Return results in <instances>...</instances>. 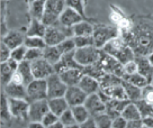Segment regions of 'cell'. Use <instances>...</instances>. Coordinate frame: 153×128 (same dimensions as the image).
<instances>
[{
    "mask_svg": "<svg viewBox=\"0 0 153 128\" xmlns=\"http://www.w3.org/2000/svg\"><path fill=\"white\" fill-rule=\"evenodd\" d=\"M120 35L136 56H148L153 52V26L146 21H139L129 29L120 30Z\"/></svg>",
    "mask_w": 153,
    "mask_h": 128,
    "instance_id": "6da1fadb",
    "label": "cell"
},
{
    "mask_svg": "<svg viewBox=\"0 0 153 128\" xmlns=\"http://www.w3.org/2000/svg\"><path fill=\"white\" fill-rule=\"evenodd\" d=\"M101 50L105 53H107L108 55L116 58L117 61H120L122 64H125L129 61H133V60H135V56H136L133 48L131 47L123 39V37H120V36L117 38H114L109 43H107Z\"/></svg>",
    "mask_w": 153,
    "mask_h": 128,
    "instance_id": "7a4b0ae2",
    "label": "cell"
},
{
    "mask_svg": "<svg viewBox=\"0 0 153 128\" xmlns=\"http://www.w3.org/2000/svg\"><path fill=\"white\" fill-rule=\"evenodd\" d=\"M73 36L74 34H73L72 27H67L60 21H57L56 24L52 26H48L44 41L48 46H55V45H59L60 43H62L63 41H65L67 38H71Z\"/></svg>",
    "mask_w": 153,
    "mask_h": 128,
    "instance_id": "3957f363",
    "label": "cell"
},
{
    "mask_svg": "<svg viewBox=\"0 0 153 128\" xmlns=\"http://www.w3.org/2000/svg\"><path fill=\"white\" fill-rule=\"evenodd\" d=\"M120 29L116 25H95L94 28V42L95 46L98 48H102L107 43L113 41L114 38L120 37Z\"/></svg>",
    "mask_w": 153,
    "mask_h": 128,
    "instance_id": "277c9868",
    "label": "cell"
},
{
    "mask_svg": "<svg viewBox=\"0 0 153 128\" xmlns=\"http://www.w3.org/2000/svg\"><path fill=\"white\" fill-rule=\"evenodd\" d=\"M65 7H67L65 0H46V6L42 17V21L46 26L56 24Z\"/></svg>",
    "mask_w": 153,
    "mask_h": 128,
    "instance_id": "5b68a950",
    "label": "cell"
},
{
    "mask_svg": "<svg viewBox=\"0 0 153 128\" xmlns=\"http://www.w3.org/2000/svg\"><path fill=\"white\" fill-rule=\"evenodd\" d=\"M100 56L101 48H98L96 46H87V47L76 48V54H74L76 62L83 67L97 63L99 61Z\"/></svg>",
    "mask_w": 153,
    "mask_h": 128,
    "instance_id": "8992f818",
    "label": "cell"
},
{
    "mask_svg": "<svg viewBox=\"0 0 153 128\" xmlns=\"http://www.w3.org/2000/svg\"><path fill=\"white\" fill-rule=\"evenodd\" d=\"M26 89H27V101L29 102L48 99L46 79H35L26 87Z\"/></svg>",
    "mask_w": 153,
    "mask_h": 128,
    "instance_id": "52a82bcc",
    "label": "cell"
},
{
    "mask_svg": "<svg viewBox=\"0 0 153 128\" xmlns=\"http://www.w3.org/2000/svg\"><path fill=\"white\" fill-rule=\"evenodd\" d=\"M98 63L100 64V67H102V70L106 73H110V74H115L120 78H124V64H122L120 61H117L113 56L108 55L102 50H101V56Z\"/></svg>",
    "mask_w": 153,
    "mask_h": 128,
    "instance_id": "ba28073f",
    "label": "cell"
},
{
    "mask_svg": "<svg viewBox=\"0 0 153 128\" xmlns=\"http://www.w3.org/2000/svg\"><path fill=\"white\" fill-rule=\"evenodd\" d=\"M48 83V99L64 97L68 90V85L61 79L59 73H53L46 79Z\"/></svg>",
    "mask_w": 153,
    "mask_h": 128,
    "instance_id": "9c48e42d",
    "label": "cell"
},
{
    "mask_svg": "<svg viewBox=\"0 0 153 128\" xmlns=\"http://www.w3.org/2000/svg\"><path fill=\"white\" fill-rule=\"evenodd\" d=\"M9 100V108L11 116L19 120H26L29 119V101L25 99H13L8 98Z\"/></svg>",
    "mask_w": 153,
    "mask_h": 128,
    "instance_id": "30bf717a",
    "label": "cell"
},
{
    "mask_svg": "<svg viewBox=\"0 0 153 128\" xmlns=\"http://www.w3.org/2000/svg\"><path fill=\"white\" fill-rule=\"evenodd\" d=\"M32 70L35 79H48L50 75L55 73L54 65L46 61L44 57L32 62Z\"/></svg>",
    "mask_w": 153,
    "mask_h": 128,
    "instance_id": "8fae6325",
    "label": "cell"
},
{
    "mask_svg": "<svg viewBox=\"0 0 153 128\" xmlns=\"http://www.w3.org/2000/svg\"><path fill=\"white\" fill-rule=\"evenodd\" d=\"M50 111L48 100H37L29 102V121H42L44 116Z\"/></svg>",
    "mask_w": 153,
    "mask_h": 128,
    "instance_id": "7c38bea8",
    "label": "cell"
},
{
    "mask_svg": "<svg viewBox=\"0 0 153 128\" xmlns=\"http://www.w3.org/2000/svg\"><path fill=\"white\" fill-rule=\"evenodd\" d=\"M87 97H88V95L82 90L79 85L68 87V90L65 92V95H64V98L67 99L68 104H69L70 107H76V106L85 104Z\"/></svg>",
    "mask_w": 153,
    "mask_h": 128,
    "instance_id": "4fadbf2b",
    "label": "cell"
},
{
    "mask_svg": "<svg viewBox=\"0 0 153 128\" xmlns=\"http://www.w3.org/2000/svg\"><path fill=\"white\" fill-rule=\"evenodd\" d=\"M85 107H86L91 117H95L97 115L104 114L106 111V104L101 100L98 92L92 93L87 97L85 101Z\"/></svg>",
    "mask_w": 153,
    "mask_h": 128,
    "instance_id": "5bb4252c",
    "label": "cell"
},
{
    "mask_svg": "<svg viewBox=\"0 0 153 128\" xmlns=\"http://www.w3.org/2000/svg\"><path fill=\"white\" fill-rule=\"evenodd\" d=\"M74 54H76V50L72 51V52L65 53L64 55H62V57L60 58V61L54 65L55 72L56 73H61V72L65 71V70H70V69H83V67H81L76 62Z\"/></svg>",
    "mask_w": 153,
    "mask_h": 128,
    "instance_id": "9a60e30c",
    "label": "cell"
},
{
    "mask_svg": "<svg viewBox=\"0 0 153 128\" xmlns=\"http://www.w3.org/2000/svg\"><path fill=\"white\" fill-rule=\"evenodd\" d=\"M25 38H26V34H24L22 30L13 29V30L7 32L1 37V42L5 43L10 50H14V48L18 47L20 45H24Z\"/></svg>",
    "mask_w": 153,
    "mask_h": 128,
    "instance_id": "2e32d148",
    "label": "cell"
},
{
    "mask_svg": "<svg viewBox=\"0 0 153 128\" xmlns=\"http://www.w3.org/2000/svg\"><path fill=\"white\" fill-rule=\"evenodd\" d=\"M18 62L13 60V58H9L6 62H1V64H0V79H1L2 87H5L7 83H9L14 73L18 69Z\"/></svg>",
    "mask_w": 153,
    "mask_h": 128,
    "instance_id": "e0dca14e",
    "label": "cell"
},
{
    "mask_svg": "<svg viewBox=\"0 0 153 128\" xmlns=\"http://www.w3.org/2000/svg\"><path fill=\"white\" fill-rule=\"evenodd\" d=\"M2 91L5 92L8 98L27 100V89H26V85L23 83L9 82L4 87Z\"/></svg>",
    "mask_w": 153,
    "mask_h": 128,
    "instance_id": "ac0fdd59",
    "label": "cell"
},
{
    "mask_svg": "<svg viewBox=\"0 0 153 128\" xmlns=\"http://www.w3.org/2000/svg\"><path fill=\"white\" fill-rule=\"evenodd\" d=\"M85 19L86 18L82 17L78 11L73 10L72 8L65 7V9L63 10V13L60 16L59 21L64 26H67V27H73V26H76V24H79L80 21L85 20Z\"/></svg>",
    "mask_w": 153,
    "mask_h": 128,
    "instance_id": "d6986e66",
    "label": "cell"
},
{
    "mask_svg": "<svg viewBox=\"0 0 153 128\" xmlns=\"http://www.w3.org/2000/svg\"><path fill=\"white\" fill-rule=\"evenodd\" d=\"M59 74L68 87H72V85L79 84L82 76L85 75V72H83V69H70V70H65Z\"/></svg>",
    "mask_w": 153,
    "mask_h": 128,
    "instance_id": "ffe728a7",
    "label": "cell"
},
{
    "mask_svg": "<svg viewBox=\"0 0 153 128\" xmlns=\"http://www.w3.org/2000/svg\"><path fill=\"white\" fill-rule=\"evenodd\" d=\"M135 61L137 63V72L149 81V83H151L153 78V65L150 63L148 57L135 56Z\"/></svg>",
    "mask_w": 153,
    "mask_h": 128,
    "instance_id": "44dd1931",
    "label": "cell"
},
{
    "mask_svg": "<svg viewBox=\"0 0 153 128\" xmlns=\"http://www.w3.org/2000/svg\"><path fill=\"white\" fill-rule=\"evenodd\" d=\"M78 85L88 95H92V93H97L98 91L100 90V83H99V81L97 80V79H95V78H92V76L87 75V74H85V75L82 76V79L80 80Z\"/></svg>",
    "mask_w": 153,
    "mask_h": 128,
    "instance_id": "7402d4cb",
    "label": "cell"
},
{
    "mask_svg": "<svg viewBox=\"0 0 153 128\" xmlns=\"http://www.w3.org/2000/svg\"><path fill=\"white\" fill-rule=\"evenodd\" d=\"M48 26L44 24L41 19L32 18L29 26L26 30V36H35V37H43L45 36Z\"/></svg>",
    "mask_w": 153,
    "mask_h": 128,
    "instance_id": "603a6c76",
    "label": "cell"
},
{
    "mask_svg": "<svg viewBox=\"0 0 153 128\" xmlns=\"http://www.w3.org/2000/svg\"><path fill=\"white\" fill-rule=\"evenodd\" d=\"M48 100L50 111H52L53 114H55L56 116H59V117H60L65 110H68L69 108H71L64 97L52 98V99H48Z\"/></svg>",
    "mask_w": 153,
    "mask_h": 128,
    "instance_id": "cb8c5ba5",
    "label": "cell"
},
{
    "mask_svg": "<svg viewBox=\"0 0 153 128\" xmlns=\"http://www.w3.org/2000/svg\"><path fill=\"white\" fill-rule=\"evenodd\" d=\"M17 71L20 73V75H22L23 80H24V84L26 85V87H27L32 81L35 80L34 74H33V70H32V62L26 61V60L19 62Z\"/></svg>",
    "mask_w": 153,
    "mask_h": 128,
    "instance_id": "d4e9b609",
    "label": "cell"
},
{
    "mask_svg": "<svg viewBox=\"0 0 153 128\" xmlns=\"http://www.w3.org/2000/svg\"><path fill=\"white\" fill-rule=\"evenodd\" d=\"M122 84L124 87V90H125V92H126V95H127V98H128L129 101L136 102V101H139V100L142 99V88L132 84L131 82L124 80V79H123Z\"/></svg>",
    "mask_w": 153,
    "mask_h": 128,
    "instance_id": "484cf974",
    "label": "cell"
},
{
    "mask_svg": "<svg viewBox=\"0 0 153 128\" xmlns=\"http://www.w3.org/2000/svg\"><path fill=\"white\" fill-rule=\"evenodd\" d=\"M62 55V52H61V50L59 48L57 45H55V46H46L43 50V57L53 65H55L57 62L60 61Z\"/></svg>",
    "mask_w": 153,
    "mask_h": 128,
    "instance_id": "4316f807",
    "label": "cell"
},
{
    "mask_svg": "<svg viewBox=\"0 0 153 128\" xmlns=\"http://www.w3.org/2000/svg\"><path fill=\"white\" fill-rule=\"evenodd\" d=\"M72 28H73L74 36H92L95 26L85 19L79 24H76V26H73Z\"/></svg>",
    "mask_w": 153,
    "mask_h": 128,
    "instance_id": "83f0119b",
    "label": "cell"
},
{
    "mask_svg": "<svg viewBox=\"0 0 153 128\" xmlns=\"http://www.w3.org/2000/svg\"><path fill=\"white\" fill-rule=\"evenodd\" d=\"M45 6H46V0H34L33 2L29 4V14L32 18L41 19L45 11Z\"/></svg>",
    "mask_w": 153,
    "mask_h": 128,
    "instance_id": "f1b7e54d",
    "label": "cell"
},
{
    "mask_svg": "<svg viewBox=\"0 0 153 128\" xmlns=\"http://www.w3.org/2000/svg\"><path fill=\"white\" fill-rule=\"evenodd\" d=\"M122 116H123L127 121H131V120H140V119H142L141 111H140L139 107L136 106L135 102H129V104L126 106V108L123 110Z\"/></svg>",
    "mask_w": 153,
    "mask_h": 128,
    "instance_id": "f546056e",
    "label": "cell"
},
{
    "mask_svg": "<svg viewBox=\"0 0 153 128\" xmlns=\"http://www.w3.org/2000/svg\"><path fill=\"white\" fill-rule=\"evenodd\" d=\"M71 110L73 112V116L76 118V121L78 124H82L86 121L87 119L91 117L89 111L85 107V104H80V106H76V107H71Z\"/></svg>",
    "mask_w": 153,
    "mask_h": 128,
    "instance_id": "4dcf8cb0",
    "label": "cell"
},
{
    "mask_svg": "<svg viewBox=\"0 0 153 128\" xmlns=\"http://www.w3.org/2000/svg\"><path fill=\"white\" fill-rule=\"evenodd\" d=\"M83 72H85V74L92 76V78L97 79L98 81L106 74V72L102 70V67H100V64L98 62L95 63V64H91V65L83 67Z\"/></svg>",
    "mask_w": 153,
    "mask_h": 128,
    "instance_id": "1f68e13d",
    "label": "cell"
},
{
    "mask_svg": "<svg viewBox=\"0 0 153 128\" xmlns=\"http://www.w3.org/2000/svg\"><path fill=\"white\" fill-rule=\"evenodd\" d=\"M0 112H1V120L6 123H8L13 117L9 108V100L4 91L1 92V111Z\"/></svg>",
    "mask_w": 153,
    "mask_h": 128,
    "instance_id": "d6a6232c",
    "label": "cell"
},
{
    "mask_svg": "<svg viewBox=\"0 0 153 128\" xmlns=\"http://www.w3.org/2000/svg\"><path fill=\"white\" fill-rule=\"evenodd\" d=\"M132 102L129 100H122V99H110L107 104H106V109H111L115 110L117 112H120L122 115L123 110L126 108V106Z\"/></svg>",
    "mask_w": 153,
    "mask_h": 128,
    "instance_id": "836d02e7",
    "label": "cell"
},
{
    "mask_svg": "<svg viewBox=\"0 0 153 128\" xmlns=\"http://www.w3.org/2000/svg\"><path fill=\"white\" fill-rule=\"evenodd\" d=\"M123 79L126 81H128V82H131L132 84L142 88V89L145 88L148 84H150L149 81L146 80L143 75H141L139 72H136V73H134V74H129V75H124Z\"/></svg>",
    "mask_w": 153,
    "mask_h": 128,
    "instance_id": "e575fe53",
    "label": "cell"
},
{
    "mask_svg": "<svg viewBox=\"0 0 153 128\" xmlns=\"http://www.w3.org/2000/svg\"><path fill=\"white\" fill-rule=\"evenodd\" d=\"M24 44L27 46V48H41V50H44L48 46L43 37H35V36H26Z\"/></svg>",
    "mask_w": 153,
    "mask_h": 128,
    "instance_id": "d590c367",
    "label": "cell"
},
{
    "mask_svg": "<svg viewBox=\"0 0 153 128\" xmlns=\"http://www.w3.org/2000/svg\"><path fill=\"white\" fill-rule=\"evenodd\" d=\"M94 118H95L97 128H113V119L106 112L97 115Z\"/></svg>",
    "mask_w": 153,
    "mask_h": 128,
    "instance_id": "8d00e7d4",
    "label": "cell"
},
{
    "mask_svg": "<svg viewBox=\"0 0 153 128\" xmlns=\"http://www.w3.org/2000/svg\"><path fill=\"white\" fill-rule=\"evenodd\" d=\"M73 41L76 48L87 47V46H95L92 36H73Z\"/></svg>",
    "mask_w": 153,
    "mask_h": 128,
    "instance_id": "74e56055",
    "label": "cell"
},
{
    "mask_svg": "<svg viewBox=\"0 0 153 128\" xmlns=\"http://www.w3.org/2000/svg\"><path fill=\"white\" fill-rule=\"evenodd\" d=\"M65 6L73 10L78 11L82 17L86 18V11H85V1L83 0H65Z\"/></svg>",
    "mask_w": 153,
    "mask_h": 128,
    "instance_id": "f35d334b",
    "label": "cell"
},
{
    "mask_svg": "<svg viewBox=\"0 0 153 128\" xmlns=\"http://www.w3.org/2000/svg\"><path fill=\"white\" fill-rule=\"evenodd\" d=\"M26 53H27V46L26 45H20L18 47L11 50V56L10 58H13L15 61L19 62L24 61L25 57H26Z\"/></svg>",
    "mask_w": 153,
    "mask_h": 128,
    "instance_id": "ab89813d",
    "label": "cell"
},
{
    "mask_svg": "<svg viewBox=\"0 0 153 128\" xmlns=\"http://www.w3.org/2000/svg\"><path fill=\"white\" fill-rule=\"evenodd\" d=\"M135 104H136V106L139 107L140 111H141V115H142V118H144V117H149V116H153V106L152 104H146L143 99L136 101Z\"/></svg>",
    "mask_w": 153,
    "mask_h": 128,
    "instance_id": "60d3db41",
    "label": "cell"
},
{
    "mask_svg": "<svg viewBox=\"0 0 153 128\" xmlns=\"http://www.w3.org/2000/svg\"><path fill=\"white\" fill-rule=\"evenodd\" d=\"M57 46H59V48L61 50V52H62L63 55H64L65 53L72 52V51L76 50V44H74V41H73V37L67 38L65 41H63L62 43H60Z\"/></svg>",
    "mask_w": 153,
    "mask_h": 128,
    "instance_id": "b9f144b4",
    "label": "cell"
},
{
    "mask_svg": "<svg viewBox=\"0 0 153 128\" xmlns=\"http://www.w3.org/2000/svg\"><path fill=\"white\" fill-rule=\"evenodd\" d=\"M42 57H43V50H41V48H27L25 60L29 62H34L38 58H42Z\"/></svg>",
    "mask_w": 153,
    "mask_h": 128,
    "instance_id": "7bdbcfd3",
    "label": "cell"
},
{
    "mask_svg": "<svg viewBox=\"0 0 153 128\" xmlns=\"http://www.w3.org/2000/svg\"><path fill=\"white\" fill-rule=\"evenodd\" d=\"M60 120H61V123H62L64 126H69V125L76 124V118H74V116H73V112H72L71 108H69L68 110H65V111L60 116Z\"/></svg>",
    "mask_w": 153,
    "mask_h": 128,
    "instance_id": "ee69618b",
    "label": "cell"
},
{
    "mask_svg": "<svg viewBox=\"0 0 153 128\" xmlns=\"http://www.w3.org/2000/svg\"><path fill=\"white\" fill-rule=\"evenodd\" d=\"M142 99L149 104L153 106V85L148 84L142 89Z\"/></svg>",
    "mask_w": 153,
    "mask_h": 128,
    "instance_id": "f6af8a7d",
    "label": "cell"
},
{
    "mask_svg": "<svg viewBox=\"0 0 153 128\" xmlns=\"http://www.w3.org/2000/svg\"><path fill=\"white\" fill-rule=\"evenodd\" d=\"M57 120H60V117L56 116L55 114H53L52 111H48V114L44 116V118L42 119V124L48 128V126H51L54 123H56Z\"/></svg>",
    "mask_w": 153,
    "mask_h": 128,
    "instance_id": "bcb514c9",
    "label": "cell"
},
{
    "mask_svg": "<svg viewBox=\"0 0 153 128\" xmlns=\"http://www.w3.org/2000/svg\"><path fill=\"white\" fill-rule=\"evenodd\" d=\"M11 56V50H10L5 43L1 42L0 44V61L1 62H6L8 61Z\"/></svg>",
    "mask_w": 153,
    "mask_h": 128,
    "instance_id": "7dc6e473",
    "label": "cell"
},
{
    "mask_svg": "<svg viewBox=\"0 0 153 128\" xmlns=\"http://www.w3.org/2000/svg\"><path fill=\"white\" fill-rule=\"evenodd\" d=\"M124 72L125 75H129V74H134L137 72V63L135 60L129 61L124 64Z\"/></svg>",
    "mask_w": 153,
    "mask_h": 128,
    "instance_id": "c3c4849f",
    "label": "cell"
},
{
    "mask_svg": "<svg viewBox=\"0 0 153 128\" xmlns=\"http://www.w3.org/2000/svg\"><path fill=\"white\" fill-rule=\"evenodd\" d=\"M126 126H127V120L123 116H120L113 120V128H126Z\"/></svg>",
    "mask_w": 153,
    "mask_h": 128,
    "instance_id": "681fc988",
    "label": "cell"
},
{
    "mask_svg": "<svg viewBox=\"0 0 153 128\" xmlns=\"http://www.w3.org/2000/svg\"><path fill=\"white\" fill-rule=\"evenodd\" d=\"M80 127L81 128H97L95 118H94V117H89L86 121H83L82 124H80Z\"/></svg>",
    "mask_w": 153,
    "mask_h": 128,
    "instance_id": "f907efd6",
    "label": "cell"
},
{
    "mask_svg": "<svg viewBox=\"0 0 153 128\" xmlns=\"http://www.w3.org/2000/svg\"><path fill=\"white\" fill-rule=\"evenodd\" d=\"M143 121L142 119L140 120H131V121H127V126L126 128H143Z\"/></svg>",
    "mask_w": 153,
    "mask_h": 128,
    "instance_id": "816d5d0a",
    "label": "cell"
},
{
    "mask_svg": "<svg viewBox=\"0 0 153 128\" xmlns=\"http://www.w3.org/2000/svg\"><path fill=\"white\" fill-rule=\"evenodd\" d=\"M143 121V126L148 128H153V116H149V117H144L142 118Z\"/></svg>",
    "mask_w": 153,
    "mask_h": 128,
    "instance_id": "f5cc1de1",
    "label": "cell"
},
{
    "mask_svg": "<svg viewBox=\"0 0 153 128\" xmlns=\"http://www.w3.org/2000/svg\"><path fill=\"white\" fill-rule=\"evenodd\" d=\"M27 128H46L42 121H29Z\"/></svg>",
    "mask_w": 153,
    "mask_h": 128,
    "instance_id": "db71d44e",
    "label": "cell"
},
{
    "mask_svg": "<svg viewBox=\"0 0 153 128\" xmlns=\"http://www.w3.org/2000/svg\"><path fill=\"white\" fill-rule=\"evenodd\" d=\"M48 128H65V126H64V125L61 123V120H57L56 123H54L53 125L48 126Z\"/></svg>",
    "mask_w": 153,
    "mask_h": 128,
    "instance_id": "11a10c76",
    "label": "cell"
},
{
    "mask_svg": "<svg viewBox=\"0 0 153 128\" xmlns=\"http://www.w3.org/2000/svg\"><path fill=\"white\" fill-rule=\"evenodd\" d=\"M65 128H81L80 127V124H73V125H69V126H65Z\"/></svg>",
    "mask_w": 153,
    "mask_h": 128,
    "instance_id": "9f6ffc18",
    "label": "cell"
},
{
    "mask_svg": "<svg viewBox=\"0 0 153 128\" xmlns=\"http://www.w3.org/2000/svg\"><path fill=\"white\" fill-rule=\"evenodd\" d=\"M146 57H148V60L150 61V63H151V64L153 65V52L150 53V54H149V55Z\"/></svg>",
    "mask_w": 153,
    "mask_h": 128,
    "instance_id": "6f0895ef",
    "label": "cell"
},
{
    "mask_svg": "<svg viewBox=\"0 0 153 128\" xmlns=\"http://www.w3.org/2000/svg\"><path fill=\"white\" fill-rule=\"evenodd\" d=\"M34 0H27V2H28V4H30V2H33Z\"/></svg>",
    "mask_w": 153,
    "mask_h": 128,
    "instance_id": "680465c9",
    "label": "cell"
}]
</instances>
